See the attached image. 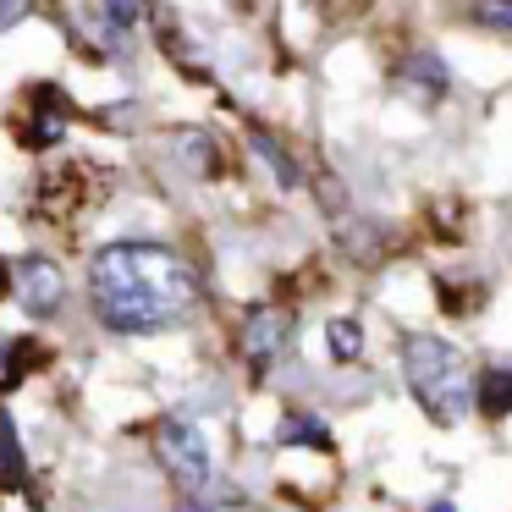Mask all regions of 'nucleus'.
<instances>
[{
	"instance_id": "f03ea898",
	"label": "nucleus",
	"mask_w": 512,
	"mask_h": 512,
	"mask_svg": "<svg viewBox=\"0 0 512 512\" xmlns=\"http://www.w3.org/2000/svg\"><path fill=\"white\" fill-rule=\"evenodd\" d=\"M402 375H408V391L419 397V408L430 413L435 424H457L468 408H474V369L441 336H408L402 342Z\"/></svg>"
},
{
	"instance_id": "f257e3e1",
	"label": "nucleus",
	"mask_w": 512,
	"mask_h": 512,
	"mask_svg": "<svg viewBox=\"0 0 512 512\" xmlns=\"http://www.w3.org/2000/svg\"><path fill=\"white\" fill-rule=\"evenodd\" d=\"M89 303L111 331L149 336L199 309V276L160 243H105L89 259Z\"/></svg>"
},
{
	"instance_id": "9b49d317",
	"label": "nucleus",
	"mask_w": 512,
	"mask_h": 512,
	"mask_svg": "<svg viewBox=\"0 0 512 512\" xmlns=\"http://www.w3.org/2000/svg\"><path fill=\"white\" fill-rule=\"evenodd\" d=\"M325 342H331L336 364H353V358L364 353V331H358V320H331L325 325Z\"/></svg>"
},
{
	"instance_id": "9d476101",
	"label": "nucleus",
	"mask_w": 512,
	"mask_h": 512,
	"mask_svg": "<svg viewBox=\"0 0 512 512\" xmlns=\"http://www.w3.org/2000/svg\"><path fill=\"white\" fill-rule=\"evenodd\" d=\"M28 369H34V342L6 336V342H0V391H17Z\"/></svg>"
},
{
	"instance_id": "20e7f679",
	"label": "nucleus",
	"mask_w": 512,
	"mask_h": 512,
	"mask_svg": "<svg viewBox=\"0 0 512 512\" xmlns=\"http://www.w3.org/2000/svg\"><path fill=\"white\" fill-rule=\"evenodd\" d=\"M12 287H17V298H23V309L39 314V320H45V314H56L61 298H67V281H61V270L50 265L45 254H23V259H17Z\"/></svg>"
},
{
	"instance_id": "2eb2a0df",
	"label": "nucleus",
	"mask_w": 512,
	"mask_h": 512,
	"mask_svg": "<svg viewBox=\"0 0 512 512\" xmlns=\"http://www.w3.org/2000/svg\"><path fill=\"white\" fill-rule=\"evenodd\" d=\"M100 12L111 17L116 28H138V17H144V0H100Z\"/></svg>"
},
{
	"instance_id": "1a4fd4ad",
	"label": "nucleus",
	"mask_w": 512,
	"mask_h": 512,
	"mask_svg": "<svg viewBox=\"0 0 512 512\" xmlns=\"http://www.w3.org/2000/svg\"><path fill=\"white\" fill-rule=\"evenodd\" d=\"M0 485H28V457H23V441H17V424L0 413Z\"/></svg>"
},
{
	"instance_id": "ddd939ff",
	"label": "nucleus",
	"mask_w": 512,
	"mask_h": 512,
	"mask_svg": "<svg viewBox=\"0 0 512 512\" xmlns=\"http://www.w3.org/2000/svg\"><path fill=\"white\" fill-rule=\"evenodd\" d=\"M474 23L490 34H512V0H474Z\"/></svg>"
},
{
	"instance_id": "f3484780",
	"label": "nucleus",
	"mask_w": 512,
	"mask_h": 512,
	"mask_svg": "<svg viewBox=\"0 0 512 512\" xmlns=\"http://www.w3.org/2000/svg\"><path fill=\"white\" fill-rule=\"evenodd\" d=\"M12 287V270H6V259H0V292Z\"/></svg>"
},
{
	"instance_id": "39448f33",
	"label": "nucleus",
	"mask_w": 512,
	"mask_h": 512,
	"mask_svg": "<svg viewBox=\"0 0 512 512\" xmlns=\"http://www.w3.org/2000/svg\"><path fill=\"white\" fill-rule=\"evenodd\" d=\"M292 342V314L287 309H254L243 320V358L254 369H270Z\"/></svg>"
},
{
	"instance_id": "7ed1b4c3",
	"label": "nucleus",
	"mask_w": 512,
	"mask_h": 512,
	"mask_svg": "<svg viewBox=\"0 0 512 512\" xmlns=\"http://www.w3.org/2000/svg\"><path fill=\"white\" fill-rule=\"evenodd\" d=\"M155 457H160V468L177 479V490H188V496L210 490V441H204L188 419H166V424H160Z\"/></svg>"
},
{
	"instance_id": "423d86ee",
	"label": "nucleus",
	"mask_w": 512,
	"mask_h": 512,
	"mask_svg": "<svg viewBox=\"0 0 512 512\" xmlns=\"http://www.w3.org/2000/svg\"><path fill=\"white\" fill-rule=\"evenodd\" d=\"M67 116H72V100L56 89V83H39L34 89V122H28L23 144L28 149H45V144H61L67 133Z\"/></svg>"
},
{
	"instance_id": "a211bd4d",
	"label": "nucleus",
	"mask_w": 512,
	"mask_h": 512,
	"mask_svg": "<svg viewBox=\"0 0 512 512\" xmlns=\"http://www.w3.org/2000/svg\"><path fill=\"white\" fill-rule=\"evenodd\" d=\"M430 512H452V501H435V507Z\"/></svg>"
},
{
	"instance_id": "f8f14e48",
	"label": "nucleus",
	"mask_w": 512,
	"mask_h": 512,
	"mask_svg": "<svg viewBox=\"0 0 512 512\" xmlns=\"http://www.w3.org/2000/svg\"><path fill=\"white\" fill-rule=\"evenodd\" d=\"M281 441L287 446H320V452L331 446L325 441V424L309 419V413H287V419H281Z\"/></svg>"
},
{
	"instance_id": "4468645a",
	"label": "nucleus",
	"mask_w": 512,
	"mask_h": 512,
	"mask_svg": "<svg viewBox=\"0 0 512 512\" xmlns=\"http://www.w3.org/2000/svg\"><path fill=\"white\" fill-rule=\"evenodd\" d=\"M254 149H259V160H265V166L276 171V182H281V188H292V182H298V166H292V160L281 155V144H270L265 133H254Z\"/></svg>"
},
{
	"instance_id": "0eeeda50",
	"label": "nucleus",
	"mask_w": 512,
	"mask_h": 512,
	"mask_svg": "<svg viewBox=\"0 0 512 512\" xmlns=\"http://www.w3.org/2000/svg\"><path fill=\"white\" fill-rule=\"evenodd\" d=\"M474 408H485L490 419L512 413V369H485V375L474 380Z\"/></svg>"
},
{
	"instance_id": "6e6552de",
	"label": "nucleus",
	"mask_w": 512,
	"mask_h": 512,
	"mask_svg": "<svg viewBox=\"0 0 512 512\" xmlns=\"http://www.w3.org/2000/svg\"><path fill=\"white\" fill-rule=\"evenodd\" d=\"M402 83H408V89L419 94L424 105H435V100L446 94V67H441L435 56H413L408 72H402Z\"/></svg>"
},
{
	"instance_id": "dca6fc26",
	"label": "nucleus",
	"mask_w": 512,
	"mask_h": 512,
	"mask_svg": "<svg viewBox=\"0 0 512 512\" xmlns=\"http://www.w3.org/2000/svg\"><path fill=\"white\" fill-rule=\"evenodd\" d=\"M28 12H34V0H0V28H17Z\"/></svg>"
}]
</instances>
